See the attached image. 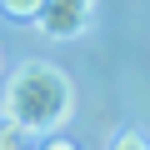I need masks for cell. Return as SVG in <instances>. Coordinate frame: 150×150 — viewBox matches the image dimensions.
I'll use <instances>...</instances> for the list:
<instances>
[{"label": "cell", "instance_id": "6", "mask_svg": "<svg viewBox=\"0 0 150 150\" xmlns=\"http://www.w3.org/2000/svg\"><path fill=\"white\" fill-rule=\"evenodd\" d=\"M45 150H75L70 140H45Z\"/></svg>", "mask_w": 150, "mask_h": 150}, {"label": "cell", "instance_id": "3", "mask_svg": "<svg viewBox=\"0 0 150 150\" xmlns=\"http://www.w3.org/2000/svg\"><path fill=\"white\" fill-rule=\"evenodd\" d=\"M40 5H45V0H0V10H5V15H15V20H30V25H35Z\"/></svg>", "mask_w": 150, "mask_h": 150}, {"label": "cell", "instance_id": "2", "mask_svg": "<svg viewBox=\"0 0 150 150\" xmlns=\"http://www.w3.org/2000/svg\"><path fill=\"white\" fill-rule=\"evenodd\" d=\"M90 10H95V0H45L40 15H35V25L50 40H75V35H85Z\"/></svg>", "mask_w": 150, "mask_h": 150}, {"label": "cell", "instance_id": "4", "mask_svg": "<svg viewBox=\"0 0 150 150\" xmlns=\"http://www.w3.org/2000/svg\"><path fill=\"white\" fill-rule=\"evenodd\" d=\"M25 140H30V135H25L15 120H5V125H0V150H25Z\"/></svg>", "mask_w": 150, "mask_h": 150}, {"label": "cell", "instance_id": "1", "mask_svg": "<svg viewBox=\"0 0 150 150\" xmlns=\"http://www.w3.org/2000/svg\"><path fill=\"white\" fill-rule=\"evenodd\" d=\"M70 80L65 70L45 65V60H25L10 80H5V120H15L25 135H50L70 120Z\"/></svg>", "mask_w": 150, "mask_h": 150}, {"label": "cell", "instance_id": "5", "mask_svg": "<svg viewBox=\"0 0 150 150\" xmlns=\"http://www.w3.org/2000/svg\"><path fill=\"white\" fill-rule=\"evenodd\" d=\"M110 150H150V140H145L140 130H120V135L110 140Z\"/></svg>", "mask_w": 150, "mask_h": 150}]
</instances>
